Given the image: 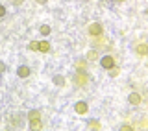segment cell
<instances>
[{
    "label": "cell",
    "mask_w": 148,
    "mask_h": 131,
    "mask_svg": "<svg viewBox=\"0 0 148 131\" xmlns=\"http://www.w3.org/2000/svg\"><path fill=\"white\" fill-rule=\"evenodd\" d=\"M89 128H92V129H100L102 126H100V122H96V120H91V122H89Z\"/></svg>",
    "instance_id": "8fae6325"
},
{
    "label": "cell",
    "mask_w": 148,
    "mask_h": 131,
    "mask_svg": "<svg viewBox=\"0 0 148 131\" xmlns=\"http://www.w3.org/2000/svg\"><path fill=\"white\" fill-rule=\"evenodd\" d=\"M6 15V9H4V6H0V17Z\"/></svg>",
    "instance_id": "e0dca14e"
},
{
    "label": "cell",
    "mask_w": 148,
    "mask_h": 131,
    "mask_svg": "<svg viewBox=\"0 0 148 131\" xmlns=\"http://www.w3.org/2000/svg\"><path fill=\"white\" fill-rule=\"evenodd\" d=\"M117 2H122V0H117Z\"/></svg>",
    "instance_id": "44dd1931"
},
{
    "label": "cell",
    "mask_w": 148,
    "mask_h": 131,
    "mask_svg": "<svg viewBox=\"0 0 148 131\" xmlns=\"http://www.w3.org/2000/svg\"><path fill=\"white\" fill-rule=\"evenodd\" d=\"M41 33H43V35H48L50 33V26H46V24H43V26H41Z\"/></svg>",
    "instance_id": "30bf717a"
},
{
    "label": "cell",
    "mask_w": 148,
    "mask_h": 131,
    "mask_svg": "<svg viewBox=\"0 0 148 131\" xmlns=\"http://www.w3.org/2000/svg\"><path fill=\"white\" fill-rule=\"evenodd\" d=\"M76 113L78 115H85L87 113V104L85 102H78L76 104Z\"/></svg>",
    "instance_id": "8992f818"
},
{
    "label": "cell",
    "mask_w": 148,
    "mask_h": 131,
    "mask_svg": "<svg viewBox=\"0 0 148 131\" xmlns=\"http://www.w3.org/2000/svg\"><path fill=\"white\" fill-rule=\"evenodd\" d=\"M37 46H39L37 41H30V50H37Z\"/></svg>",
    "instance_id": "5bb4252c"
},
{
    "label": "cell",
    "mask_w": 148,
    "mask_h": 131,
    "mask_svg": "<svg viewBox=\"0 0 148 131\" xmlns=\"http://www.w3.org/2000/svg\"><path fill=\"white\" fill-rule=\"evenodd\" d=\"M37 2H41V4H45V0H37Z\"/></svg>",
    "instance_id": "ffe728a7"
},
{
    "label": "cell",
    "mask_w": 148,
    "mask_h": 131,
    "mask_svg": "<svg viewBox=\"0 0 148 131\" xmlns=\"http://www.w3.org/2000/svg\"><path fill=\"white\" fill-rule=\"evenodd\" d=\"M100 65H102L104 68H111V67L115 65V59L111 57V55H104V57L100 59Z\"/></svg>",
    "instance_id": "7a4b0ae2"
},
{
    "label": "cell",
    "mask_w": 148,
    "mask_h": 131,
    "mask_svg": "<svg viewBox=\"0 0 148 131\" xmlns=\"http://www.w3.org/2000/svg\"><path fill=\"white\" fill-rule=\"evenodd\" d=\"M15 4H22V0H17V2H15Z\"/></svg>",
    "instance_id": "d6986e66"
},
{
    "label": "cell",
    "mask_w": 148,
    "mask_h": 131,
    "mask_svg": "<svg viewBox=\"0 0 148 131\" xmlns=\"http://www.w3.org/2000/svg\"><path fill=\"white\" fill-rule=\"evenodd\" d=\"M109 76H113V78H115V76H119V68L115 67V65L111 67V74H109Z\"/></svg>",
    "instance_id": "4fadbf2b"
},
{
    "label": "cell",
    "mask_w": 148,
    "mask_h": 131,
    "mask_svg": "<svg viewBox=\"0 0 148 131\" xmlns=\"http://www.w3.org/2000/svg\"><path fill=\"white\" fill-rule=\"evenodd\" d=\"M89 33L91 35H100L102 33V26L98 24V22H92V24H89Z\"/></svg>",
    "instance_id": "277c9868"
},
{
    "label": "cell",
    "mask_w": 148,
    "mask_h": 131,
    "mask_svg": "<svg viewBox=\"0 0 148 131\" xmlns=\"http://www.w3.org/2000/svg\"><path fill=\"white\" fill-rule=\"evenodd\" d=\"M120 129H122V131H132V126H126V124H124V126H120Z\"/></svg>",
    "instance_id": "2e32d148"
},
{
    "label": "cell",
    "mask_w": 148,
    "mask_h": 131,
    "mask_svg": "<svg viewBox=\"0 0 148 131\" xmlns=\"http://www.w3.org/2000/svg\"><path fill=\"white\" fill-rule=\"evenodd\" d=\"M128 100H130V104H132V105H139V104H141V96H139L137 92H132V94L128 96Z\"/></svg>",
    "instance_id": "5b68a950"
},
{
    "label": "cell",
    "mask_w": 148,
    "mask_h": 131,
    "mask_svg": "<svg viewBox=\"0 0 148 131\" xmlns=\"http://www.w3.org/2000/svg\"><path fill=\"white\" fill-rule=\"evenodd\" d=\"M54 83H56V85H63L65 79H63L61 76H56V78H54Z\"/></svg>",
    "instance_id": "7c38bea8"
},
{
    "label": "cell",
    "mask_w": 148,
    "mask_h": 131,
    "mask_svg": "<svg viewBox=\"0 0 148 131\" xmlns=\"http://www.w3.org/2000/svg\"><path fill=\"white\" fill-rule=\"evenodd\" d=\"M137 52L141 54V55H145V54L148 52V50H146V44H139V46H137Z\"/></svg>",
    "instance_id": "9c48e42d"
},
{
    "label": "cell",
    "mask_w": 148,
    "mask_h": 131,
    "mask_svg": "<svg viewBox=\"0 0 148 131\" xmlns=\"http://www.w3.org/2000/svg\"><path fill=\"white\" fill-rule=\"evenodd\" d=\"M76 67L80 68V70H83V68L87 67V63H85V61H78V63H76Z\"/></svg>",
    "instance_id": "9a60e30c"
},
{
    "label": "cell",
    "mask_w": 148,
    "mask_h": 131,
    "mask_svg": "<svg viewBox=\"0 0 148 131\" xmlns=\"http://www.w3.org/2000/svg\"><path fill=\"white\" fill-rule=\"evenodd\" d=\"M28 120H30V126L32 128H41V113L39 111H30V115H28Z\"/></svg>",
    "instance_id": "6da1fadb"
},
{
    "label": "cell",
    "mask_w": 148,
    "mask_h": 131,
    "mask_svg": "<svg viewBox=\"0 0 148 131\" xmlns=\"http://www.w3.org/2000/svg\"><path fill=\"white\" fill-rule=\"evenodd\" d=\"M4 70H6V65H4V63H0V74H2Z\"/></svg>",
    "instance_id": "ac0fdd59"
},
{
    "label": "cell",
    "mask_w": 148,
    "mask_h": 131,
    "mask_svg": "<svg viewBox=\"0 0 148 131\" xmlns=\"http://www.w3.org/2000/svg\"><path fill=\"white\" fill-rule=\"evenodd\" d=\"M37 50H39V52H48V50H50V43H46V41H43V43H39V46H37Z\"/></svg>",
    "instance_id": "ba28073f"
},
{
    "label": "cell",
    "mask_w": 148,
    "mask_h": 131,
    "mask_svg": "<svg viewBox=\"0 0 148 131\" xmlns=\"http://www.w3.org/2000/svg\"><path fill=\"white\" fill-rule=\"evenodd\" d=\"M87 81H89V76H87L83 70H80V72L76 74V83H78V85H85Z\"/></svg>",
    "instance_id": "3957f363"
},
{
    "label": "cell",
    "mask_w": 148,
    "mask_h": 131,
    "mask_svg": "<svg viewBox=\"0 0 148 131\" xmlns=\"http://www.w3.org/2000/svg\"><path fill=\"white\" fill-rule=\"evenodd\" d=\"M17 76H21V78H28V76H30V68L24 67V65H22V67H18V70H17Z\"/></svg>",
    "instance_id": "52a82bcc"
}]
</instances>
